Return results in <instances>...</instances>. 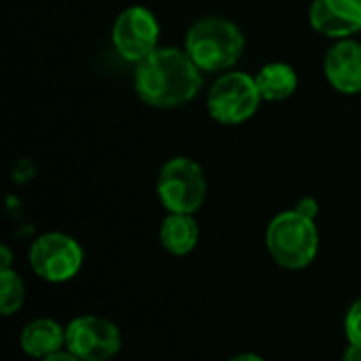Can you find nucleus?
<instances>
[{"label":"nucleus","mask_w":361,"mask_h":361,"mask_svg":"<svg viewBox=\"0 0 361 361\" xmlns=\"http://www.w3.org/2000/svg\"><path fill=\"white\" fill-rule=\"evenodd\" d=\"M66 351L80 361L112 360L121 351V332L104 317H76L66 328Z\"/></svg>","instance_id":"nucleus-7"},{"label":"nucleus","mask_w":361,"mask_h":361,"mask_svg":"<svg viewBox=\"0 0 361 361\" xmlns=\"http://www.w3.org/2000/svg\"><path fill=\"white\" fill-rule=\"evenodd\" d=\"M82 260L85 254L78 241L63 233H44L30 247L32 271L49 283L70 281L80 271Z\"/></svg>","instance_id":"nucleus-6"},{"label":"nucleus","mask_w":361,"mask_h":361,"mask_svg":"<svg viewBox=\"0 0 361 361\" xmlns=\"http://www.w3.org/2000/svg\"><path fill=\"white\" fill-rule=\"evenodd\" d=\"M25 300V286L21 277L13 271H0V313L4 317L17 313L23 307Z\"/></svg>","instance_id":"nucleus-14"},{"label":"nucleus","mask_w":361,"mask_h":361,"mask_svg":"<svg viewBox=\"0 0 361 361\" xmlns=\"http://www.w3.org/2000/svg\"><path fill=\"white\" fill-rule=\"evenodd\" d=\"M0 256H2L0 271H6V269H11V252H8V247H6V245H2V247H0Z\"/></svg>","instance_id":"nucleus-19"},{"label":"nucleus","mask_w":361,"mask_h":361,"mask_svg":"<svg viewBox=\"0 0 361 361\" xmlns=\"http://www.w3.org/2000/svg\"><path fill=\"white\" fill-rule=\"evenodd\" d=\"M40 361H80L78 357H74L70 351H59V353H55V355H49V357H44V360H40Z\"/></svg>","instance_id":"nucleus-18"},{"label":"nucleus","mask_w":361,"mask_h":361,"mask_svg":"<svg viewBox=\"0 0 361 361\" xmlns=\"http://www.w3.org/2000/svg\"><path fill=\"white\" fill-rule=\"evenodd\" d=\"M199 226L190 214H169L161 224V243L173 256H186L197 247Z\"/></svg>","instance_id":"nucleus-12"},{"label":"nucleus","mask_w":361,"mask_h":361,"mask_svg":"<svg viewBox=\"0 0 361 361\" xmlns=\"http://www.w3.org/2000/svg\"><path fill=\"white\" fill-rule=\"evenodd\" d=\"M133 82L144 104L167 110L188 104L199 93L201 70L188 53L173 47H157L137 61Z\"/></svg>","instance_id":"nucleus-1"},{"label":"nucleus","mask_w":361,"mask_h":361,"mask_svg":"<svg viewBox=\"0 0 361 361\" xmlns=\"http://www.w3.org/2000/svg\"><path fill=\"white\" fill-rule=\"evenodd\" d=\"M228 361H264L260 355H256V353H241V355H235L233 360Z\"/></svg>","instance_id":"nucleus-20"},{"label":"nucleus","mask_w":361,"mask_h":361,"mask_svg":"<svg viewBox=\"0 0 361 361\" xmlns=\"http://www.w3.org/2000/svg\"><path fill=\"white\" fill-rule=\"evenodd\" d=\"M19 343L25 355L44 360L66 349V328H61L55 319L40 317L23 328Z\"/></svg>","instance_id":"nucleus-11"},{"label":"nucleus","mask_w":361,"mask_h":361,"mask_svg":"<svg viewBox=\"0 0 361 361\" xmlns=\"http://www.w3.org/2000/svg\"><path fill=\"white\" fill-rule=\"evenodd\" d=\"M311 25L330 38H349L361 30V0H315Z\"/></svg>","instance_id":"nucleus-9"},{"label":"nucleus","mask_w":361,"mask_h":361,"mask_svg":"<svg viewBox=\"0 0 361 361\" xmlns=\"http://www.w3.org/2000/svg\"><path fill=\"white\" fill-rule=\"evenodd\" d=\"M159 23L157 17L144 6L125 8L112 25L114 49L129 61H142L157 49Z\"/></svg>","instance_id":"nucleus-8"},{"label":"nucleus","mask_w":361,"mask_h":361,"mask_svg":"<svg viewBox=\"0 0 361 361\" xmlns=\"http://www.w3.org/2000/svg\"><path fill=\"white\" fill-rule=\"evenodd\" d=\"M157 192L169 214H195L207 192V182L199 163L186 157L167 161L157 180Z\"/></svg>","instance_id":"nucleus-4"},{"label":"nucleus","mask_w":361,"mask_h":361,"mask_svg":"<svg viewBox=\"0 0 361 361\" xmlns=\"http://www.w3.org/2000/svg\"><path fill=\"white\" fill-rule=\"evenodd\" d=\"M256 85L260 91V97L267 102H281L290 97L296 91L298 76L292 66L275 61L267 63L258 74H256Z\"/></svg>","instance_id":"nucleus-13"},{"label":"nucleus","mask_w":361,"mask_h":361,"mask_svg":"<svg viewBox=\"0 0 361 361\" xmlns=\"http://www.w3.org/2000/svg\"><path fill=\"white\" fill-rule=\"evenodd\" d=\"M294 209H296L298 214H302V216L311 218V220H315V216H317V212H319L317 201H315V199H311V197L300 199V201H298V205H296Z\"/></svg>","instance_id":"nucleus-16"},{"label":"nucleus","mask_w":361,"mask_h":361,"mask_svg":"<svg viewBox=\"0 0 361 361\" xmlns=\"http://www.w3.org/2000/svg\"><path fill=\"white\" fill-rule=\"evenodd\" d=\"M260 102L256 78L243 72H226L209 89L207 110L222 125H241L256 114Z\"/></svg>","instance_id":"nucleus-5"},{"label":"nucleus","mask_w":361,"mask_h":361,"mask_svg":"<svg viewBox=\"0 0 361 361\" xmlns=\"http://www.w3.org/2000/svg\"><path fill=\"white\" fill-rule=\"evenodd\" d=\"M343 361H361L360 345H353V343H349V347H347V351H345V357H343Z\"/></svg>","instance_id":"nucleus-17"},{"label":"nucleus","mask_w":361,"mask_h":361,"mask_svg":"<svg viewBox=\"0 0 361 361\" xmlns=\"http://www.w3.org/2000/svg\"><path fill=\"white\" fill-rule=\"evenodd\" d=\"M267 250L273 260L290 271L309 267L319 250V233L315 220L296 209L277 214L267 228Z\"/></svg>","instance_id":"nucleus-3"},{"label":"nucleus","mask_w":361,"mask_h":361,"mask_svg":"<svg viewBox=\"0 0 361 361\" xmlns=\"http://www.w3.org/2000/svg\"><path fill=\"white\" fill-rule=\"evenodd\" d=\"M326 76L330 85L341 93L361 91V44L343 38L326 55Z\"/></svg>","instance_id":"nucleus-10"},{"label":"nucleus","mask_w":361,"mask_h":361,"mask_svg":"<svg viewBox=\"0 0 361 361\" xmlns=\"http://www.w3.org/2000/svg\"><path fill=\"white\" fill-rule=\"evenodd\" d=\"M345 332H347L349 343L361 347V298L351 305V309L345 317Z\"/></svg>","instance_id":"nucleus-15"},{"label":"nucleus","mask_w":361,"mask_h":361,"mask_svg":"<svg viewBox=\"0 0 361 361\" xmlns=\"http://www.w3.org/2000/svg\"><path fill=\"white\" fill-rule=\"evenodd\" d=\"M241 30L224 17H203L186 34V53L199 70H226L243 53Z\"/></svg>","instance_id":"nucleus-2"}]
</instances>
